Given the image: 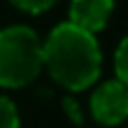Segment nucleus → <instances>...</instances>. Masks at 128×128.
I'll return each mask as SVG.
<instances>
[{
	"label": "nucleus",
	"instance_id": "obj_6",
	"mask_svg": "<svg viewBox=\"0 0 128 128\" xmlns=\"http://www.w3.org/2000/svg\"><path fill=\"white\" fill-rule=\"evenodd\" d=\"M114 66H116V78L128 86V36L119 43V48H116Z\"/></svg>",
	"mask_w": 128,
	"mask_h": 128
},
{
	"label": "nucleus",
	"instance_id": "obj_2",
	"mask_svg": "<svg viewBox=\"0 0 128 128\" xmlns=\"http://www.w3.org/2000/svg\"><path fill=\"white\" fill-rule=\"evenodd\" d=\"M43 66V40L28 26H7L0 31V86L22 88L38 76Z\"/></svg>",
	"mask_w": 128,
	"mask_h": 128
},
{
	"label": "nucleus",
	"instance_id": "obj_3",
	"mask_svg": "<svg viewBox=\"0 0 128 128\" xmlns=\"http://www.w3.org/2000/svg\"><path fill=\"white\" fill-rule=\"evenodd\" d=\"M90 112L102 126H116L128 119V86L114 78L95 88L90 97Z\"/></svg>",
	"mask_w": 128,
	"mask_h": 128
},
{
	"label": "nucleus",
	"instance_id": "obj_7",
	"mask_svg": "<svg viewBox=\"0 0 128 128\" xmlns=\"http://www.w3.org/2000/svg\"><path fill=\"white\" fill-rule=\"evenodd\" d=\"M12 2L17 5L19 10H24V12H33V14H38V12H45L48 7H52L57 0H12Z\"/></svg>",
	"mask_w": 128,
	"mask_h": 128
},
{
	"label": "nucleus",
	"instance_id": "obj_4",
	"mask_svg": "<svg viewBox=\"0 0 128 128\" xmlns=\"http://www.w3.org/2000/svg\"><path fill=\"white\" fill-rule=\"evenodd\" d=\"M112 10L114 0H71L69 22L95 36V31L104 28V24L109 22Z\"/></svg>",
	"mask_w": 128,
	"mask_h": 128
},
{
	"label": "nucleus",
	"instance_id": "obj_1",
	"mask_svg": "<svg viewBox=\"0 0 128 128\" xmlns=\"http://www.w3.org/2000/svg\"><path fill=\"white\" fill-rule=\"evenodd\" d=\"M43 64L52 78L69 90H83L100 76L102 52L92 33L64 22L50 31L43 43Z\"/></svg>",
	"mask_w": 128,
	"mask_h": 128
},
{
	"label": "nucleus",
	"instance_id": "obj_5",
	"mask_svg": "<svg viewBox=\"0 0 128 128\" xmlns=\"http://www.w3.org/2000/svg\"><path fill=\"white\" fill-rule=\"evenodd\" d=\"M0 128H19V112L5 95H0Z\"/></svg>",
	"mask_w": 128,
	"mask_h": 128
}]
</instances>
